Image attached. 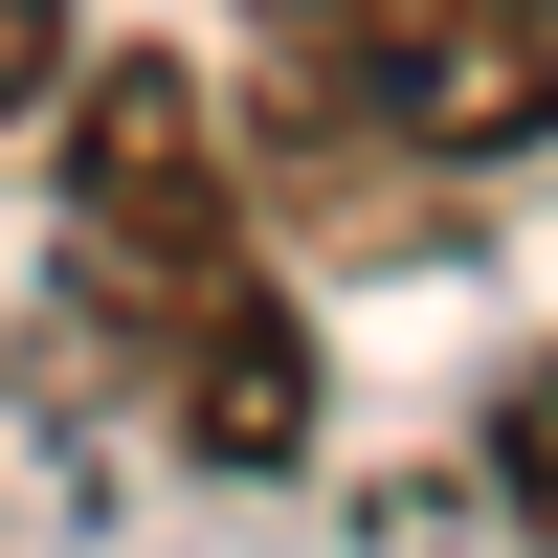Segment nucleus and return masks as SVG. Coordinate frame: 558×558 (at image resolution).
Returning a JSON list of instances; mask_svg holds the SVG:
<instances>
[{"mask_svg": "<svg viewBox=\"0 0 558 558\" xmlns=\"http://www.w3.org/2000/svg\"><path fill=\"white\" fill-rule=\"evenodd\" d=\"M45 68H68V0H0V134L45 112Z\"/></svg>", "mask_w": 558, "mask_h": 558, "instance_id": "nucleus-4", "label": "nucleus"}, {"mask_svg": "<svg viewBox=\"0 0 558 558\" xmlns=\"http://www.w3.org/2000/svg\"><path fill=\"white\" fill-rule=\"evenodd\" d=\"M492 514L558 558V357H514V380H492Z\"/></svg>", "mask_w": 558, "mask_h": 558, "instance_id": "nucleus-3", "label": "nucleus"}, {"mask_svg": "<svg viewBox=\"0 0 558 558\" xmlns=\"http://www.w3.org/2000/svg\"><path fill=\"white\" fill-rule=\"evenodd\" d=\"M45 179H68V380H134L202 470H313V313L246 246L223 89L112 45V68H68Z\"/></svg>", "mask_w": 558, "mask_h": 558, "instance_id": "nucleus-1", "label": "nucleus"}, {"mask_svg": "<svg viewBox=\"0 0 558 558\" xmlns=\"http://www.w3.org/2000/svg\"><path fill=\"white\" fill-rule=\"evenodd\" d=\"M246 23L380 157H536L558 134V0H246Z\"/></svg>", "mask_w": 558, "mask_h": 558, "instance_id": "nucleus-2", "label": "nucleus"}]
</instances>
